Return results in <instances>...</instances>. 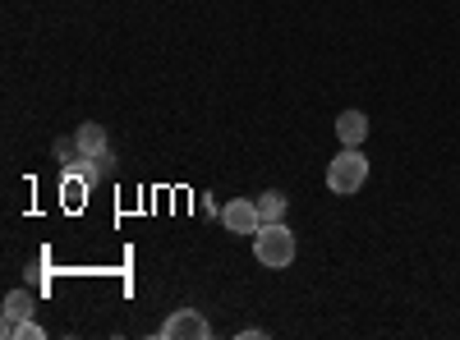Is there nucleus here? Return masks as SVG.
<instances>
[{"label":"nucleus","mask_w":460,"mask_h":340,"mask_svg":"<svg viewBox=\"0 0 460 340\" xmlns=\"http://www.w3.org/2000/svg\"><path fill=\"white\" fill-rule=\"evenodd\" d=\"M295 253H299V244H295V235L286 231V221H262L258 231H253V257L262 262V267H290L295 262Z\"/></svg>","instance_id":"obj_1"},{"label":"nucleus","mask_w":460,"mask_h":340,"mask_svg":"<svg viewBox=\"0 0 460 340\" xmlns=\"http://www.w3.org/2000/svg\"><path fill=\"white\" fill-rule=\"evenodd\" d=\"M364 184H368L364 147H341V157H332V166H327V188L345 198V194H359Z\"/></svg>","instance_id":"obj_2"},{"label":"nucleus","mask_w":460,"mask_h":340,"mask_svg":"<svg viewBox=\"0 0 460 340\" xmlns=\"http://www.w3.org/2000/svg\"><path fill=\"white\" fill-rule=\"evenodd\" d=\"M162 336H171V340H208V336H212V322H208L199 309H175V313L166 318Z\"/></svg>","instance_id":"obj_3"},{"label":"nucleus","mask_w":460,"mask_h":340,"mask_svg":"<svg viewBox=\"0 0 460 340\" xmlns=\"http://www.w3.org/2000/svg\"><path fill=\"white\" fill-rule=\"evenodd\" d=\"M221 225H226L230 235H253L258 225H262L258 203H253V198H230V203L221 207Z\"/></svg>","instance_id":"obj_4"},{"label":"nucleus","mask_w":460,"mask_h":340,"mask_svg":"<svg viewBox=\"0 0 460 340\" xmlns=\"http://www.w3.org/2000/svg\"><path fill=\"white\" fill-rule=\"evenodd\" d=\"M336 138H341V147H364V138H368V116L364 110H341L336 116Z\"/></svg>","instance_id":"obj_5"},{"label":"nucleus","mask_w":460,"mask_h":340,"mask_svg":"<svg viewBox=\"0 0 460 340\" xmlns=\"http://www.w3.org/2000/svg\"><path fill=\"white\" fill-rule=\"evenodd\" d=\"M23 318H32V294H28V290H10V294H5V322H0V331L14 336Z\"/></svg>","instance_id":"obj_6"},{"label":"nucleus","mask_w":460,"mask_h":340,"mask_svg":"<svg viewBox=\"0 0 460 340\" xmlns=\"http://www.w3.org/2000/svg\"><path fill=\"white\" fill-rule=\"evenodd\" d=\"M88 184H93V179L74 175V170H65V179H60V198H65V207H69V212H79V207H84V198H88Z\"/></svg>","instance_id":"obj_7"},{"label":"nucleus","mask_w":460,"mask_h":340,"mask_svg":"<svg viewBox=\"0 0 460 340\" xmlns=\"http://www.w3.org/2000/svg\"><path fill=\"white\" fill-rule=\"evenodd\" d=\"M79 157H102L106 153V129L102 125H79Z\"/></svg>","instance_id":"obj_8"},{"label":"nucleus","mask_w":460,"mask_h":340,"mask_svg":"<svg viewBox=\"0 0 460 340\" xmlns=\"http://www.w3.org/2000/svg\"><path fill=\"white\" fill-rule=\"evenodd\" d=\"M253 203H258L262 221H286V194H277V188H272V194H262V198H253Z\"/></svg>","instance_id":"obj_9"},{"label":"nucleus","mask_w":460,"mask_h":340,"mask_svg":"<svg viewBox=\"0 0 460 340\" xmlns=\"http://www.w3.org/2000/svg\"><path fill=\"white\" fill-rule=\"evenodd\" d=\"M14 336H19V340H42V336H47V331H42V327H37V322H32V318H23V322H19V331H14Z\"/></svg>","instance_id":"obj_10"}]
</instances>
